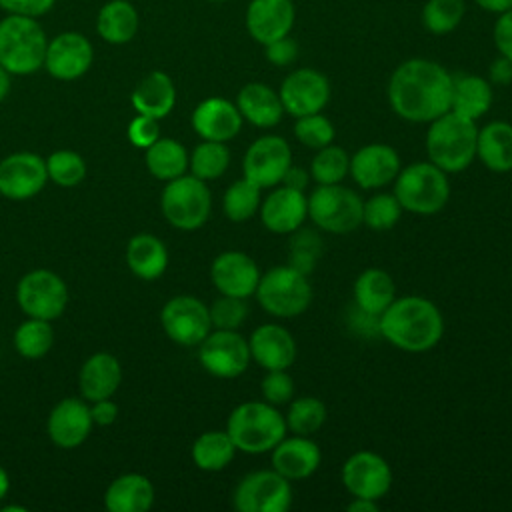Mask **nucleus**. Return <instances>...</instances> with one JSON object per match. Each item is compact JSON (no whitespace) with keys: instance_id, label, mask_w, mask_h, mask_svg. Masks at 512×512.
Listing matches in <instances>:
<instances>
[{"instance_id":"0e129e2a","label":"nucleus","mask_w":512,"mask_h":512,"mask_svg":"<svg viewBox=\"0 0 512 512\" xmlns=\"http://www.w3.org/2000/svg\"><path fill=\"white\" fill-rule=\"evenodd\" d=\"M210 2H224V0H210Z\"/></svg>"},{"instance_id":"c9c22d12","label":"nucleus","mask_w":512,"mask_h":512,"mask_svg":"<svg viewBox=\"0 0 512 512\" xmlns=\"http://www.w3.org/2000/svg\"><path fill=\"white\" fill-rule=\"evenodd\" d=\"M188 152L174 138H158L146 148V168L158 180H174L186 174Z\"/></svg>"},{"instance_id":"a211bd4d","label":"nucleus","mask_w":512,"mask_h":512,"mask_svg":"<svg viewBox=\"0 0 512 512\" xmlns=\"http://www.w3.org/2000/svg\"><path fill=\"white\" fill-rule=\"evenodd\" d=\"M48 180L46 160L32 152H14L0 162V194L10 200L36 196Z\"/></svg>"},{"instance_id":"c85d7f7f","label":"nucleus","mask_w":512,"mask_h":512,"mask_svg":"<svg viewBox=\"0 0 512 512\" xmlns=\"http://www.w3.org/2000/svg\"><path fill=\"white\" fill-rule=\"evenodd\" d=\"M354 304L364 316L380 318V314L396 298V284L392 276L382 268H366L354 280Z\"/></svg>"},{"instance_id":"a19ab883","label":"nucleus","mask_w":512,"mask_h":512,"mask_svg":"<svg viewBox=\"0 0 512 512\" xmlns=\"http://www.w3.org/2000/svg\"><path fill=\"white\" fill-rule=\"evenodd\" d=\"M230 164V150L224 142L204 140L192 150V156L188 160V166L192 170V176L200 180H216L220 178Z\"/></svg>"},{"instance_id":"603ef678","label":"nucleus","mask_w":512,"mask_h":512,"mask_svg":"<svg viewBox=\"0 0 512 512\" xmlns=\"http://www.w3.org/2000/svg\"><path fill=\"white\" fill-rule=\"evenodd\" d=\"M264 48H266L268 62L274 66H288L298 56V44L290 36H282V38L266 44Z\"/></svg>"},{"instance_id":"72a5a7b5","label":"nucleus","mask_w":512,"mask_h":512,"mask_svg":"<svg viewBox=\"0 0 512 512\" xmlns=\"http://www.w3.org/2000/svg\"><path fill=\"white\" fill-rule=\"evenodd\" d=\"M492 106V86L486 78L476 74L452 76V100L450 110L476 120L488 112Z\"/></svg>"},{"instance_id":"e2e57ef3","label":"nucleus","mask_w":512,"mask_h":512,"mask_svg":"<svg viewBox=\"0 0 512 512\" xmlns=\"http://www.w3.org/2000/svg\"><path fill=\"white\" fill-rule=\"evenodd\" d=\"M12 510H16V512H26L24 506H4V508H2V512H12Z\"/></svg>"},{"instance_id":"f8f14e48","label":"nucleus","mask_w":512,"mask_h":512,"mask_svg":"<svg viewBox=\"0 0 512 512\" xmlns=\"http://www.w3.org/2000/svg\"><path fill=\"white\" fill-rule=\"evenodd\" d=\"M166 336L180 346L200 344L212 330L208 306L194 296H174L160 310Z\"/></svg>"},{"instance_id":"bb28decb","label":"nucleus","mask_w":512,"mask_h":512,"mask_svg":"<svg viewBox=\"0 0 512 512\" xmlns=\"http://www.w3.org/2000/svg\"><path fill=\"white\" fill-rule=\"evenodd\" d=\"M130 102L138 114L162 120L176 104V86L166 72L152 70L134 86Z\"/></svg>"},{"instance_id":"4c0bfd02","label":"nucleus","mask_w":512,"mask_h":512,"mask_svg":"<svg viewBox=\"0 0 512 512\" xmlns=\"http://www.w3.org/2000/svg\"><path fill=\"white\" fill-rule=\"evenodd\" d=\"M262 204V188L248 178L232 182L222 198V208L228 220L244 222L252 218Z\"/></svg>"},{"instance_id":"c03bdc74","label":"nucleus","mask_w":512,"mask_h":512,"mask_svg":"<svg viewBox=\"0 0 512 512\" xmlns=\"http://www.w3.org/2000/svg\"><path fill=\"white\" fill-rule=\"evenodd\" d=\"M400 214L402 206L394 194H374L362 206V224L376 232L390 230L400 220Z\"/></svg>"},{"instance_id":"6e6552de","label":"nucleus","mask_w":512,"mask_h":512,"mask_svg":"<svg viewBox=\"0 0 512 512\" xmlns=\"http://www.w3.org/2000/svg\"><path fill=\"white\" fill-rule=\"evenodd\" d=\"M164 218L178 230H198L206 224L212 208V196L204 180L196 176H178L168 180L160 196Z\"/></svg>"},{"instance_id":"864d4df0","label":"nucleus","mask_w":512,"mask_h":512,"mask_svg":"<svg viewBox=\"0 0 512 512\" xmlns=\"http://www.w3.org/2000/svg\"><path fill=\"white\" fill-rule=\"evenodd\" d=\"M494 44L500 56L512 60V8L498 16L494 24Z\"/></svg>"},{"instance_id":"9d476101","label":"nucleus","mask_w":512,"mask_h":512,"mask_svg":"<svg viewBox=\"0 0 512 512\" xmlns=\"http://www.w3.org/2000/svg\"><path fill=\"white\" fill-rule=\"evenodd\" d=\"M238 512H286L292 506L290 480L272 470H254L240 478L232 492Z\"/></svg>"},{"instance_id":"f3484780","label":"nucleus","mask_w":512,"mask_h":512,"mask_svg":"<svg viewBox=\"0 0 512 512\" xmlns=\"http://www.w3.org/2000/svg\"><path fill=\"white\" fill-rule=\"evenodd\" d=\"M342 484L356 498L380 500L392 486V470L380 454L358 450L342 466Z\"/></svg>"},{"instance_id":"7ed1b4c3","label":"nucleus","mask_w":512,"mask_h":512,"mask_svg":"<svg viewBox=\"0 0 512 512\" xmlns=\"http://www.w3.org/2000/svg\"><path fill=\"white\" fill-rule=\"evenodd\" d=\"M478 128L474 120L452 110L430 122L426 132V154L446 174L466 170L476 158Z\"/></svg>"},{"instance_id":"f704fd0d","label":"nucleus","mask_w":512,"mask_h":512,"mask_svg":"<svg viewBox=\"0 0 512 512\" xmlns=\"http://www.w3.org/2000/svg\"><path fill=\"white\" fill-rule=\"evenodd\" d=\"M128 268L142 280H156L168 266V250L154 234H136L126 248Z\"/></svg>"},{"instance_id":"39448f33","label":"nucleus","mask_w":512,"mask_h":512,"mask_svg":"<svg viewBox=\"0 0 512 512\" xmlns=\"http://www.w3.org/2000/svg\"><path fill=\"white\" fill-rule=\"evenodd\" d=\"M226 432L236 450L264 454L286 436V420L278 408L268 402H242L230 412Z\"/></svg>"},{"instance_id":"79ce46f5","label":"nucleus","mask_w":512,"mask_h":512,"mask_svg":"<svg viewBox=\"0 0 512 512\" xmlns=\"http://www.w3.org/2000/svg\"><path fill=\"white\" fill-rule=\"evenodd\" d=\"M350 172V156L344 148L328 144L316 152L310 164V176L318 184H340Z\"/></svg>"},{"instance_id":"69168bd1","label":"nucleus","mask_w":512,"mask_h":512,"mask_svg":"<svg viewBox=\"0 0 512 512\" xmlns=\"http://www.w3.org/2000/svg\"><path fill=\"white\" fill-rule=\"evenodd\" d=\"M510 368H512V356H510Z\"/></svg>"},{"instance_id":"aec40b11","label":"nucleus","mask_w":512,"mask_h":512,"mask_svg":"<svg viewBox=\"0 0 512 512\" xmlns=\"http://www.w3.org/2000/svg\"><path fill=\"white\" fill-rule=\"evenodd\" d=\"M400 172V156L388 144H366L350 158V176L364 190L382 188Z\"/></svg>"},{"instance_id":"473e14b6","label":"nucleus","mask_w":512,"mask_h":512,"mask_svg":"<svg viewBox=\"0 0 512 512\" xmlns=\"http://www.w3.org/2000/svg\"><path fill=\"white\" fill-rule=\"evenodd\" d=\"M476 156L492 172L512 170V124L494 120L478 130Z\"/></svg>"},{"instance_id":"0eeeda50","label":"nucleus","mask_w":512,"mask_h":512,"mask_svg":"<svg viewBox=\"0 0 512 512\" xmlns=\"http://www.w3.org/2000/svg\"><path fill=\"white\" fill-rule=\"evenodd\" d=\"M258 304L276 318H294L312 302V286L308 274L288 266H274L260 274L256 286Z\"/></svg>"},{"instance_id":"423d86ee","label":"nucleus","mask_w":512,"mask_h":512,"mask_svg":"<svg viewBox=\"0 0 512 512\" xmlns=\"http://www.w3.org/2000/svg\"><path fill=\"white\" fill-rule=\"evenodd\" d=\"M394 196L402 210L418 216H432L446 206L450 198V182L446 172L430 160L414 162L402 168L394 178Z\"/></svg>"},{"instance_id":"37998d69","label":"nucleus","mask_w":512,"mask_h":512,"mask_svg":"<svg viewBox=\"0 0 512 512\" xmlns=\"http://www.w3.org/2000/svg\"><path fill=\"white\" fill-rule=\"evenodd\" d=\"M464 16L462 0H428L422 8V24L432 34H448L458 28Z\"/></svg>"},{"instance_id":"412c9836","label":"nucleus","mask_w":512,"mask_h":512,"mask_svg":"<svg viewBox=\"0 0 512 512\" xmlns=\"http://www.w3.org/2000/svg\"><path fill=\"white\" fill-rule=\"evenodd\" d=\"M258 212L266 230L274 234H292L308 216V196L280 184L262 200Z\"/></svg>"},{"instance_id":"1a4fd4ad","label":"nucleus","mask_w":512,"mask_h":512,"mask_svg":"<svg viewBox=\"0 0 512 512\" xmlns=\"http://www.w3.org/2000/svg\"><path fill=\"white\" fill-rule=\"evenodd\" d=\"M364 200L342 184H318L308 196V216L310 220L330 232L348 234L362 224Z\"/></svg>"},{"instance_id":"393cba45","label":"nucleus","mask_w":512,"mask_h":512,"mask_svg":"<svg viewBox=\"0 0 512 512\" xmlns=\"http://www.w3.org/2000/svg\"><path fill=\"white\" fill-rule=\"evenodd\" d=\"M250 356L266 370H288L296 360V340L280 324L258 326L248 340Z\"/></svg>"},{"instance_id":"6e6d98bb","label":"nucleus","mask_w":512,"mask_h":512,"mask_svg":"<svg viewBox=\"0 0 512 512\" xmlns=\"http://www.w3.org/2000/svg\"><path fill=\"white\" fill-rule=\"evenodd\" d=\"M490 80L494 84L506 86L512 82V60L498 56L492 64H490Z\"/></svg>"},{"instance_id":"4be33fe9","label":"nucleus","mask_w":512,"mask_h":512,"mask_svg":"<svg viewBox=\"0 0 512 512\" xmlns=\"http://www.w3.org/2000/svg\"><path fill=\"white\" fill-rule=\"evenodd\" d=\"M294 20L292 0H252L246 10V30L262 46L288 36Z\"/></svg>"},{"instance_id":"ddd939ff","label":"nucleus","mask_w":512,"mask_h":512,"mask_svg":"<svg viewBox=\"0 0 512 512\" xmlns=\"http://www.w3.org/2000/svg\"><path fill=\"white\" fill-rule=\"evenodd\" d=\"M198 360L216 378H236L246 372L252 356L248 340L236 330H210L200 342Z\"/></svg>"},{"instance_id":"a878e982","label":"nucleus","mask_w":512,"mask_h":512,"mask_svg":"<svg viewBox=\"0 0 512 512\" xmlns=\"http://www.w3.org/2000/svg\"><path fill=\"white\" fill-rule=\"evenodd\" d=\"M272 468L288 480H304L312 476L322 460L318 444L310 436L282 438L272 450Z\"/></svg>"},{"instance_id":"8fccbe9b","label":"nucleus","mask_w":512,"mask_h":512,"mask_svg":"<svg viewBox=\"0 0 512 512\" xmlns=\"http://www.w3.org/2000/svg\"><path fill=\"white\" fill-rule=\"evenodd\" d=\"M128 140L136 146V148H148L150 144H154L160 138V126L158 120L146 114H138L136 118H132V122L128 124Z\"/></svg>"},{"instance_id":"cd10ccee","label":"nucleus","mask_w":512,"mask_h":512,"mask_svg":"<svg viewBox=\"0 0 512 512\" xmlns=\"http://www.w3.org/2000/svg\"><path fill=\"white\" fill-rule=\"evenodd\" d=\"M122 382V368L120 362L108 352L92 354L80 368L78 386L80 394L90 400H104L110 398Z\"/></svg>"},{"instance_id":"20e7f679","label":"nucleus","mask_w":512,"mask_h":512,"mask_svg":"<svg viewBox=\"0 0 512 512\" xmlns=\"http://www.w3.org/2000/svg\"><path fill=\"white\" fill-rule=\"evenodd\" d=\"M48 36L38 18L6 14L0 20V64L14 76L44 68Z\"/></svg>"},{"instance_id":"5fc2aeb1","label":"nucleus","mask_w":512,"mask_h":512,"mask_svg":"<svg viewBox=\"0 0 512 512\" xmlns=\"http://www.w3.org/2000/svg\"><path fill=\"white\" fill-rule=\"evenodd\" d=\"M90 414H92V420L94 424L98 426H108L116 420L118 416V406L110 400V398H104V400H96L92 406H90Z\"/></svg>"},{"instance_id":"b1692460","label":"nucleus","mask_w":512,"mask_h":512,"mask_svg":"<svg viewBox=\"0 0 512 512\" xmlns=\"http://www.w3.org/2000/svg\"><path fill=\"white\" fill-rule=\"evenodd\" d=\"M192 128L202 140L214 142H228L232 140L242 128V114L226 98L210 96L202 100L192 112Z\"/></svg>"},{"instance_id":"9b49d317","label":"nucleus","mask_w":512,"mask_h":512,"mask_svg":"<svg viewBox=\"0 0 512 512\" xmlns=\"http://www.w3.org/2000/svg\"><path fill=\"white\" fill-rule=\"evenodd\" d=\"M16 300L28 318L54 320L66 308L68 288L56 272L38 268L20 278Z\"/></svg>"},{"instance_id":"09e8293b","label":"nucleus","mask_w":512,"mask_h":512,"mask_svg":"<svg viewBox=\"0 0 512 512\" xmlns=\"http://www.w3.org/2000/svg\"><path fill=\"white\" fill-rule=\"evenodd\" d=\"M260 392L264 402L272 406L288 404L294 398V380L286 370H266V376L260 382Z\"/></svg>"},{"instance_id":"dca6fc26","label":"nucleus","mask_w":512,"mask_h":512,"mask_svg":"<svg viewBox=\"0 0 512 512\" xmlns=\"http://www.w3.org/2000/svg\"><path fill=\"white\" fill-rule=\"evenodd\" d=\"M94 62L92 42L74 30L60 32L48 40L44 68L56 80H76L84 76Z\"/></svg>"},{"instance_id":"2eb2a0df","label":"nucleus","mask_w":512,"mask_h":512,"mask_svg":"<svg viewBox=\"0 0 512 512\" xmlns=\"http://www.w3.org/2000/svg\"><path fill=\"white\" fill-rule=\"evenodd\" d=\"M278 96L284 112L294 118L316 114L322 112L330 100V82L318 70L298 68L282 80Z\"/></svg>"},{"instance_id":"c756f323","label":"nucleus","mask_w":512,"mask_h":512,"mask_svg":"<svg viewBox=\"0 0 512 512\" xmlns=\"http://www.w3.org/2000/svg\"><path fill=\"white\" fill-rule=\"evenodd\" d=\"M236 108L242 118L258 128H272L282 120L284 108L278 92L262 82H248L236 96Z\"/></svg>"},{"instance_id":"49530a36","label":"nucleus","mask_w":512,"mask_h":512,"mask_svg":"<svg viewBox=\"0 0 512 512\" xmlns=\"http://www.w3.org/2000/svg\"><path fill=\"white\" fill-rule=\"evenodd\" d=\"M294 136L302 146L320 150V148L332 144L336 132H334L332 122L326 116H322L320 112H316V114L296 118Z\"/></svg>"},{"instance_id":"7c9ffc66","label":"nucleus","mask_w":512,"mask_h":512,"mask_svg":"<svg viewBox=\"0 0 512 512\" xmlns=\"http://www.w3.org/2000/svg\"><path fill=\"white\" fill-rule=\"evenodd\" d=\"M152 504L154 486L138 472L118 476L104 492V506L110 512H146Z\"/></svg>"},{"instance_id":"ea45409f","label":"nucleus","mask_w":512,"mask_h":512,"mask_svg":"<svg viewBox=\"0 0 512 512\" xmlns=\"http://www.w3.org/2000/svg\"><path fill=\"white\" fill-rule=\"evenodd\" d=\"M54 342V332L50 326V320L42 318H30L22 322L14 332V346L16 352L24 358L36 360L48 354Z\"/></svg>"},{"instance_id":"bf43d9fd","label":"nucleus","mask_w":512,"mask_h":512,"mask_svg":"<svg viewBox=\"0 0 512 512\" xmlns=\"http://www.w3.org/2000/svg\"><path fill=\"white\" fill-rule=\"evenodd\" d=\"M350 512H376L378 510V500H370V498H356L348 504Z\"/></svg>"},{"instance_id":"4d7b16f0","label":"nucleus","mask_w":512,"mask_h":512,"mask_svg":"<svg viewBox=\"0 0 512 512\" xmlns=\"http://www.w3.org/2000/svg\"><path fill=\"white\" fill-rule=\"evenodd\" d=\"M308 182H310V172H306L304 168H300V166H292L290 164V168L286 170V174H284V178H282V186H288V188H292V190H300V192H304L306 188H308Z\"/></svg>"},{"instance_id":"de8ad7c7","label":"nucleus","mask_w":512,"mask_h":512,"mask_svg":"<svg viewBox=\"0 0 512 512\" xmlns=\"http://www.w3.org/2000/svg\"><path fill=\"white\" fill-rule=\"evenodd\" d=\"M212 328L216 330H236L242 326V322L248 316V304L246 298H236V296H226L222 294L212 302L208 308Z\"/></svg>"},{"instance_id":"4468645a","label":"nucleus","mask_w":512,"mask_h":512,"mask_svg":"<svg viewBox=\"0 0 512 512\" xmlns=\"http://www.w3.org/2000/svg\"><path fill=\"white\" fill-rule=\"evenodd\" d=\"M290 164L292 150L288 142L276 134H266L248 146L242 160V172L244 178L260 188H274L282 182Z\"/></svg>"},{"instance_id":"3c124183","label":"nucleus","mask_w":512,"mask_h":512,"mask_svg":"<svg viewBox=\"0 0 512 512\" xmlns=\"http://www.w3.org/2000/svg\"><path fill=\"white\" fill-rule=\"evenodd\" d=\"M56 0H0V8L6 14H22V16H44L54 8Z\"/></svg>"},{"instance_id":"e433bc0d","label":"nucleus","mask_w":512,"mask_h":512,"mask_svg":"<svg viewBox=\"0 0 512 512\" xmlns=\"http://www.w3.org/2000/svg\"><path fill=\"white\" fill-rule=\"evenodd\" d=\"M236 454V446L226 430H210L200 434L192 444V460L200 470H224Z\"/></svg>"},{"instance_id":"680f3d73","label":"nucleus","mask_w":512,"mask_h":512,"mask_svg":"<svg viewBox=\"0 0 512 512\" xmlns=\"http://www.w3.org/2000/svg\"><path fill=\"white\" fill-rule=\"evenodd\" d=\"M8 488H10V480H8V474H6V470H4V468H0V500L6 496Z\"/></svg>"},{"instance_id":"58836bf2","label":"nucleus","mask_w":512,"mask_h":512,"mask_svg":"<svg viewBox=\"0 0 512 512\" xmlns=\"http://www.w3.org/2000/svg\"><path fill=\"white\" fill-rule=\"evenodd\" d=\"M326 404L314 396H302L290 400L288 412L284 416L286 430L298 436H312L318 432L326 422Z\"/></svg>"},{"instance_id":"f03ea898","label":"nucleus","mask_w":512,"mask_h":512,"mask_svg":"<svg viewBox=\"0 0 512 512\" xmlns=\"http://www.w3.org/2000/svg\"><path fill=\"white\" fill-rule=\"evenodd\" d=\"M378 330L386 342L404 352H426L440 342L444 318L428 298L402 296L380 314Z\"/></svg>"},{"instance_id":"f257e3e1","label":"nucleus","mask_w":512,"mask_h":512,"mask_svg":"<svg viewBox=\"0 0 512 512\" xmlns=\"http://www.w3.org/2000/svg\"><path fill=\"white\" fill-rule=\"evenodd\" d=\"M452 74L434 60L410 58L390 76L388 102L408 122H432L450 110Z\"/></svg>"},{"instance_id":"6ab92c4d","label":"nucleus","mask_w":512,"mask_h":512,"mask_svg":"<svg viewBox=\"0 0 512 512\" xmlns=\"http://www.w3.org/2000/svg\"><path fill=\"white\" fill-rule=\"evenodd\" d=\"M210 278L220 294L248 298L256 292L260 270L246 252L226 250L214 258L210 266Z\"/></svg>"},{"instance_id":"a18cd8bd","label":"nucleus","mask_w":512,"mask_h":512,"mask_svg":"<svg viewBox=\"0 0 512 512\" xmlns=\"http://www.w3.org/2000/svg\"><path fill=\"white\" fill-rule=\"evenodd\" d=\"M48 178L58 186L70 188L84 180L86 164L84 158L74 150H56L46 160Z\"/></svg>"},{"instance_id":"5701e85b","label":"nucleus","mask_w":512,"mask_h":512,"mask_svg":"<svg viewBox=\"0 0 512 512\" xmlns=\"http://www.w3.org/2000/svg\"><path fill=\"white\" fill-rule=\"evenodd\" d=\"M92 424L94 420L90 414V406L84 400L64 398L52 408L46 430L56 446L76 448L88 438Z\"/></svg>"},{"instance_id":"13d9d810","label":"nucleus","mask_w":512,"mask_h":512,"mask_svg":"<svg viewBox=\"0 0 512 512\" xmlns=\"http://www.w3.org/2000/svg\"><path fill=\"white\" fill-rule=\"evenodd\" d=\"M476 4L486 10V12H496L502 14L512 8V0H476Z\"/></svg>"},{"instance_id":"052dcab7","label":"nucleus","mask_w":512,"mask_h":512,"mask_svg":"<svg viewBox=\"0 0 512 512\" xmlns=\"http://www.w3.org/2000/svg\"><path fill=\"white\" fill-rule=\"evenodd\" d=\"M10 92V72L0 64V102L8 96Z\"/></svg>"},{"instance_id":"2f4dec72","label":"nucleus","mask_w":512,"mask_h":512,"mask_svg":"<svg viewBox=\"0 0 512 512\" xmlns=\"http://www.w3.org/2000/svg\"><path fill=\"white\" fill-rule=\"evenodd\" d=\"M138 24V10L128 0H108L96 14L98 36L114 46L128 44L136 36Z\"/></svg>"}]
</instances>
